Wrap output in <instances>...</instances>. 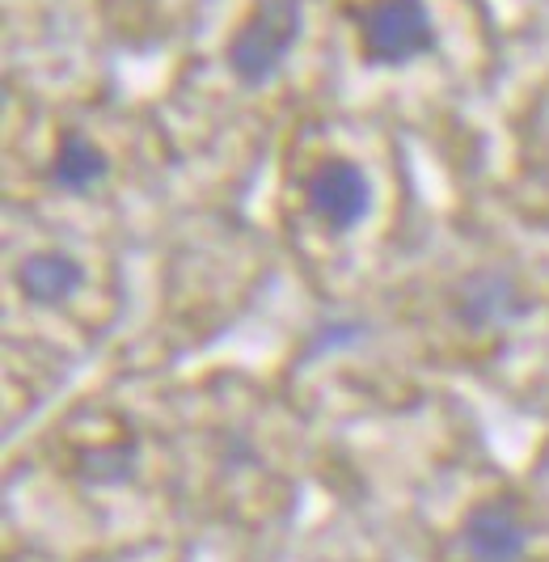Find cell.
I'll return each mask as SVG.
<instances>
[{
    "instance_id": "obj_1",
    "label": "cell",
    "mask_w": 549,
    "mask_h": 562,
    "mask_svg": "<svg viewBox=\"0 0 549 562\" xmlns=\"http://www.w3.org/2000/svg\"><path fill=\"white\" fill-rule=\"evenodd\" d=\"M304 34V0H254L224 43V64L246 89L271 85Z\"/></svg>"
},
{
    "instance_id": "obj_2",
    "label": "cell",
    "mask_w": 549,
    "mask_h": 562,
    "mask_svg": "<svg viewBox=\"0 0 549 562\" xmlns=\"http://www.w3.org/2000/svg\"><path fill=\"white\" fill-rule=\"evenodd\" d=\"M359 59L372 68H406L436 56V18L427 0H368L359 9Z\"/></svg>"
},
{
    "instance_id": "obj_3",
    "label": "cell",
    "mask_w": 549,
    "mask_h": 562,
    "mask_svg": "<svg viewBox=\"0 0 549 562\" xmlns=\"http://www.w3.org/2000/svg\"><path fill=\"white\" fill-rule=\"evenodd\" d=\"M372 178L351 157H322L304 178V212L329 237H347L372 216Z\"/></svg>"
},
{
    "instance_id": "obj_4",
    "label": "cell",
    "mask_w": 549,
    "mask_h": 562,
    "mask_svg": "<svg viewBox=\"0 0 549 562\" xmlns=\"http://www.w3.org/2000/svg\"><path fill=\"white\" fill-rule=\"evenodd\" d=\"M452 317L469 335H491L520 326L524 317H533V296L524 292V283L503 271V267H473L452 288Z\"/></svg>"
},
{
    "instance_id": "obj_5",
    "label": "cell",
    "mask_w": 549,
    "mask_h": 562,
    "mask_svg": "<svg viewBox=\"0 0 549 562\" xmlns=\"http://www.w3.org/2000/svg\"><path fill=\"white\" fill-rule=\"evenodd\" d=\"M533 529L520 507L503 495H486L461 520V546L473 562H520L528 554Z\"/></svg>"
},
{
    "instance_id": "obj_6",
    "label": "cell",
    "mask_w": 549,
    "mask_h": 562,
    "mask_svg": "<svg viewBox=\"0 0 549 562\" xmlns=\"http://www.w3.org/2000/svg\"><path fill=\"white\" fill-rule=\"evenodd\" d=\"M13 283H18L26 305L59 310L85 288V262L68 250H34L18 262Z\"/></svg>"
},
{
    "instance_id": "obj_7",
    "label": "cell",
    "mask_w": 549,
    "mask_h": 562,
    "mask_svg": "<svg viewBox=\"0 0 549 562\" xmlns=\"http://www.w3.org/2000/svg\"><path fill=\"white\" fill-rule=\"evenodd\" d=\"M47 178H52L55 191H64V195H89L93 187H102L110 178L107 148L93 140V136H85V132L72 127V132H64L55 140Z\"/></svg>"
},
{
    "instance_id": "obj_8",
    "label": "cell",
    "mask_w": 549,
    "mask_h": 562,
    "mask_svg": "<svg viewBox=\"0 0 549 562\" xmlns=\"http://www.w3.org/2000/svg\"><path fill=\"white\" fill-rule=\"evenodd\" d=\"M139 470V445L136 440H110V445H93L77 457V479L85 486H98V491H119L136 479Z\"/></svg>"
},
{
    "instance_id": "obj_9",
    "label": "cell",
    "mask_w": 549,
    "mask_h": 562,
    "mask_svg": "<svg viewBox=\"0 0 549 562\" xmlns=\"http://www.w3.org/2000/svg\"><path fill=\"white\" fill-rule=\"evenodd\" d=\"M372 335V326L363 317H329L322 326H313V335L304 338L301 347V360L313 364L322 356H338V351H356L363 338Z\"/></svg>"
}]
</instances>
